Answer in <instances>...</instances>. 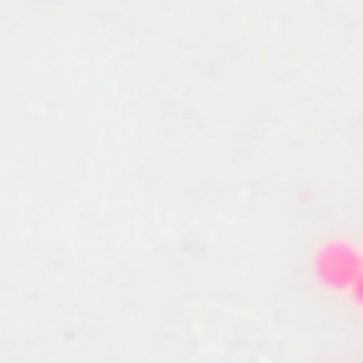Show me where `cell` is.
Listing matches in <instances>:
<instances>
[{
	"mask_svg": "<svg viewBox=\"0 0 363 363\" xmlns=\"http://www.w3.org/2000/svg\"><path fill=\"white\" fill-rule=\"evenodd\" d=\"M358 272H363V251L352 246V240H326V246L315 251V284L347 294V289L358 284Z\"/></svg>",
	"mask_w": 363,
	"mask_h": 363,
	"instance_id": "6da1fadb",
	"label": "cell"
},
{
	"mask_svg": "<svg viewBox=\"0 0 363 363\" xmlns=\"http://www.w3.org/2000/svg\"><path fill=\"white\" fill-rule=\"evenodd\" d=\"M347 294H352V299H358V305H363V272H358V284H352Z\"/></svg>",
	"mask_w": 363,
	"mask_h": 363,
	"instance_id": "7a4b0ae2",
	"label": "cell"
}]
</instances>
